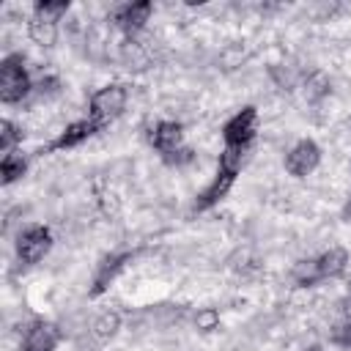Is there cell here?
I'll return each mask as SVG.
<instances>
[{"mask_svg": "<svg viewBox=\"0 0 351 351\" xmlns=\"http://www.w3.org/2000/svg\"><path fill=\"white\" fill-rule=\"evenodd\" d=\"M304 351H324V346H318V343H315V346H307Z\"/></svg>", "mask_w": 351, "mask_h": 351, "instance_id": "24", "label": "cell"}, {"mask_svg": "<svg viewBox=\"0 0 351 351\" xmlns=\"http://www.w3.org/2000/svg\"><path fill=\"white\" fill-rule=\"evenodd\" d=\"M315 269H318L321 282L343 277L346 269H348V252H346V247H329L321 255H315Z\"/></svg>", "mask_w": 351, "mask_h": 351, "instance_id": "12", "label": "cell"}, {"mask_svg": "<svg viewBox=\"0 0 351 351\" xmlns=\"http://www.w3.org/2000/svg\"><path fill=\"white\" fill-rule=\"evenodd\" d=\"M27 167H30L27 154H22V151L5 154V156L0 159V181H3V186H11V184L22 181V178L27 176Z\"/></svg>", "mask_w": 351, "mask_h": 351, "instance_id": "13", "label": "cell"}, {"mask_svg": "<svg viewBox=\"0 0 351 351\" xmlns=\"http://www.w3.org/2000/svg\"><path fill=\"white\" fill-rule=\"evenodd\" d=\"M244 156H247V151H241V148H222L219 162H217V170L211 176V181L195 195V200L189 206V214L211 211L217 203H222L228 197V192L233 189L236 176H239V170L244 165Z\"/></svg>", "mask_w": 351, "mask_h": 351, "instance_id": "1", "label": "cell"}, {"mask_svg": "<svg viewBox=\"0 0 351 351\" xmlns=\"http://www.w3.org/2000/svg\"><path fill=\"white\" fill-rule=\"evenodd\" d=\"M63 332L55 321L49 318H33L27 321V326L22 329V340H19V351H55L60 343Z\"/></svg>", "mask_w": 351, "mask_h": 351, "instance_id": "9", "label": "cell"}, {"mask_svg": "<svg viewBox=\"0 0 351 351\" xmlns=\"http://www.w3.org/2000/svg\"><path fill=\"white\" fill-rule=\"evenodd\" d=\"M151 14H154V3L151 0H134V3H121L110 14V19L126 38H137L145 30V25L151 22Z\"/></svg>", "mask_w": 351, "mask_h": 351, "instance_id": "8", "label": "cell"}, {"mask_svg": "<svg viewBox=\"0 0 351 351\" xmlns=\"http://www.w3.org/2000/svg\"><path fill=\"white\" fill-rule=\"evenodd\" d=\"M340 214H343V219H346V222H351V195L346 197V203H343V211H340Z\"/></svg>", "mask_w": 351, "mask_h": 351, "instance_id": "23", "label": "cell"}, {"mask_svg": "<svg viewBox=\"0 0 351 351\" xmlns=\"http://www.w3.org/2000/svg\"><path fill=\"white\" fill-rule=\"evenodd\" d=\"M27 36H30V41L38 44V47H55V41H58V25L41 22V19H33V16H30V22H27Z\"/></svg>", "mask_w": 351, "mask_h": 351, "instance_id": "18", "label": "cell"}, {"mask_svg": "<svg viewBox=\"0 0 351 351\" xmlns=\"http://www.w3.org/2000/svg\"><path fill=\"white\" fill-rule=\"evenodd\" d=\"M321 156H324V151H321V145L315 143V140H310V137H302V140H296L288 151H285V173L288 176H293V178H307V176H313L315 170H318V165H321Z\"/></svg>", "mask_w": 351, "mask_h": 351, "instance_id": "7", "label": "cell"}, {"mask_svg": "<svg viewBox=\"0 0 351 351\" xmlns=\"http://www.w3.org/2000/svg\"><path fill=\"white\" fill-rule=\"evenodd\" d=\"M22 137H25V132H22L19 123H14L11 118H3V121H0V154H3V156L19 151Z\"/></svg>", "mask_w": 351, "mask_h": 351, "instance_id": "17", "label": "cell"}, {"mask_svg": "<svg viewBox=\"0 0 351 351\" xmlns=\"http://www.w3.org/2000/svg\"><path fill=\"white\" fill-rule=\"evenodd\" d=\"M258 137V107L244 104L222 123V143L225 148H241L250 151Z\"/></svg>", "mask_w": 351, "mask_h": 351, "instance_id": "4", "label": "cell"}, {"mask_svg": "<svg viewBox=\"0 0 351 351\" xmlns=\"http://www.w3.org/2000/svg\"><path fill=\"white\" fill-rule=\"evenodd\" d=\"M52 244H55L52 230L47 225H41V222H33V225L22 228L19 236H16V244H14L16 261L22 266H36V263H41L49 255Z\"/></svg>", "mask_w": 351, "mask_h": 351, "instance_id": "5", "label": "cell"}, {"mask_svg": "<svg viewBox=\"0 0 351 351\" xmlns=\"http://www.w3.org/2000/svg\"><path fill=\"white\" fill-rule=\"evenodd\" d=\"M126 104H129V88L123 82H107V85H101L99 90L90 93L88 118H93L96 123L107 126V123H112L115 118L123 115Z\"/></svg>", "mask_w": 351, "mask_h": 351, "instance_id": "3", "label": "cell"}, {"mask_svg": "<svg viewBox=\"0 0 351 351\" xmlns=\"http://www.w3.org/2000/svg\"><path fill=\"white\" fill-rule=\"evenodd\" d=\"M195 326H197L200 332H214V329L219 326V313H217L214 307H203V310H197V315H195Z\"/></svg>", "mask_w": 351, "mask_h": 351, "instance_id": "22", "label": "cell"}, {"mask_svg": "<svg viewBox=\"0 0 351 351\" xmlns=\"http://www.w3.org/2000/svg\"><path fill=\"white\" fill-rule=\"evenodd\" d=\"M145 137H148V145L159 156H167L178 148H184V123L176 121V118H162V121L148 126Z\"/></svg>", "mask_w": 351, "mask_h": 351, "instance_id": "10", "label": "cell"}, {"mask_svg": "<svg viewBox=\"0 0 351 351\" xmlns=\"http://www.w3.org/2000/svg\"><path fill=\"white\" fill-rule=\"evenodd\" d=\"M162 162H165L167 167L184 170V167H189V165L195 162V151H192L189 145H184V148H178V151H173V154H167V156H162Z\"/></svg>", "mask_w": 351, "mask_h": 351, "instance_id": "21", "label": "cell"}, {"mask_svg": "<svg viewBox=\"0 0 351 351\" xmlns=\"http://www.w3.org/2000/svg\"><path fill=\"white\" fill-rule=\"evenodd\" d=\"M104 126L101 123H96L93 118H80V121H71V123H66L60 132H58V137L47 145V151H71V148H80L82 143H88L93 134H99Z\"/></svg>", "mask_w": 351, "mask_h": 351, "instance_id": "11", "label": "cell"}, {"mask_svg": "<svg viewBox=\"0 0 351 351\" xmlns=\"http://www.w3.org/2000/svg\"><path fill=\"white\" fill-rule=\"evenodd\" d=\"M348 170H351V162H348Z\"/></svg>", "mask_w": 351, "mask_h": 351, "instance_id": "25", "label": "cell"}, {"mask_svg": "<svg viewBox=\"0 0 351 351\" xmlns=\"http://www.w3.org/2000/svg\"><path fill=\"white\" fill-rule=\"evenodd\" d=\"M329 343L335 348H351V313H340L329 326Z\"/></svg>", "mask_w": 351, "mask_h": 351, "instance_id": "19", "label": "cell"}, {"mask_svg": "<svg viewBox=\"0 0 351 351\" xmlns=\"http://www.w3.org/2000/svg\"><path fill=\"white\" fill-rule=\"evenodd\" d=\"M69 0H36L33 3V19L60 25V19L69 14Z\"/></svg>", "mask_w": 351, "mask_h": 351, "instance_id": "16", "label": "cell"}, {"mask_svg": "<svg viewBox=\"0 0 351 351\" xmlns=\"http://www.w3.org/2000/svg\"><path fill=\"white\" fill-rule=\"evenodd\" d=\"M293 288H315L321 285V277H318V269H315V258H302L291 266L288 271Z\"/></svg>", "mask_w": 351, "mask_h": 351, "instance_id": "15", "label": "cell"}, {"mask_svg": "<svg viewBox=\"0 0 351 351\" xmlns=\"http://www.w3.org/2000/svg\"><path fill=\"white\" fill-rule=\"evenodd\" d=\"M132 261H134V252L132 250H115V252H107L99 263H96V269H93V280H90V296L96 299V296H101V293H107L110 291V285L132 266Z\"/></svg>", "mask_w": 351, "mask_h": 351, "instance_id": "6", "label": "cell"}, {"mask_svg": "<svg viewBox=\"0 0 351 351\" xmlns=\"http://www.w3.org/2000/svg\"><path fill=\"white\" fill-rule=\"evenodd\" d=\"M329 90H332V85H329V80H326L321 71H315V74H310V77L304 80V99H307L310 104H318L321 99H326Z\"/></svg>", "mask_w": 351, "mask_h": 351, "instance_id": "20", "label": "cell"}, {"mask_svg": "<svg viewBox=\"0 0 351 351\" xmlns=\"http://www.w3.org/2000/svg\"><path fill=\"white\" fill-rule=\"evenodd\" d=\"M121 324H123V318H121V313L118 310H101L96 318H93V324H90V335L96 337V340H112L118 332H121Z\"/></svg>", "mask_w": 351, "mask_h": 351, "instance_id": "14", "label": "cell"}, {"mask_svg": "<svg viewBox=\"0 0 351 351\" xmlns=\"http://www.w3.org/2000/svg\"><path fill=\"white\" fill-rule=\"evenodd\" d=\"M36 90V82L30 77L27 60L22 52H8L0 60V101L3 104H22Z\"/></svg>", "mask_w": 351, "mask_h": 351, "instance_id": "2", "label": "cell"}]
</instances>
